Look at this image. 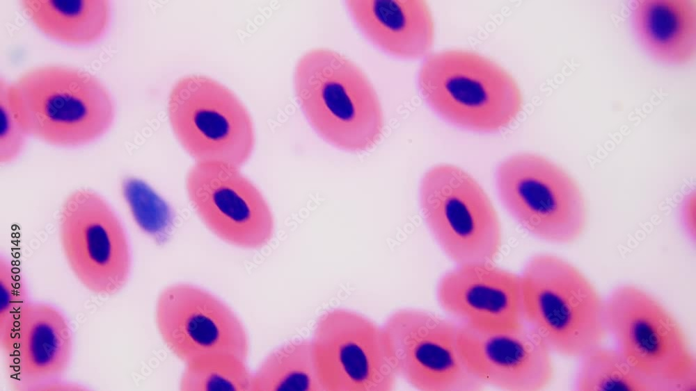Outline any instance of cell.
<instances>
[{
    "mask_svg": "<svg viewBox=\"0 0 696 391\" xmlns=\"http://www.w3.org/2000/svg\"><path fill=\"white\" fill-rule=\"evenodd\" d=\"M13 111L28 136L74 148L103 136L115 119L108 89L90 72L65 65L32 68L9 83Z\"/></svg>",
    "mask_w": 696,
    "mask_h": 391,
    "instance_id": "6da1fadb",
    "label": "cell"
},
{
    "mask_svg": "<svg viewBox=\"0 0 696 391\" xmlns=\"http://www.w3.org/2000/svg\"><path fill=\"white\" fill-rule=\"evenodd\" d=\"M297 101L313 128L340 149L362 152L381 139L384 119L370 80L338 51L311 49L298 60L294 74Z\"/></svg>",
    "mask_w": 696,
    "mask_h": 391,
    "instance_id": "7a4b0ae2",
    "label": "cell"
},
{
    "mask_svg": "<svg viewBox=\"0 0 696 391\" xmlns=\"http://www.w3.org/2000/svg\"><path fill=\"white\" fill-rule=\"evenodd\" d=\"M524 322L551 352L582 358L603 345L609 333L606 301L576 266L539 253L521 274Z\"/></svg>",
    "mask_w": 696,
    "mask_h": 391,
    "instance_id": "3957f363",
    "label": "cell"
},
{
    "mask_svg": "<svg viewBox=\"0 0 696 391\" xmlns=\"http://www.w3.org/2000/svg\"><path fill=\"white\" fill-rule=\"evenodd\" d=\"M418 84L422 97L439 115L473 131L503 130L523 107L514 77L491 59L470 51L431 54L420 67Z\"/></svg>",
    "mask_w": 696,
    "mask_h": 391,
    "instance_id": "277c9868",
    "label": "cell"
},
{
    "mask_svg": "<svg viewBox=\"0 0 696 391\" xmlns=\"http://www.w3.org/2000/svg\"><path fill=\"white\" fill-rule=\"evenodd\" d=\"M609 333L652 390H695L696 364L686 335L653 295L633 285L616 288L606 301Z\"/></svg>",
    "mask_w": 696,
    "mask_h": 391,
    "instance_id": "5b68a950",
    "label": "cell"
},
{
    "mask_svg": "<svg viewBox=\"0 0 696 391\" xmlns=\"http://www.w3.org/2000/svg\"><path fill=\"white\" fill-rule=\"evenodd\" d=\"M421 210L445 254L458 265L493 263L502 246V230L489 197L468 172L440 164L424 174Z\"/></svg>",
    "mask_w": 696,
    "mask_h": 391,
    "instance_id": "8992f818",
    "label": "cell"
},
{
    "mask_svg": "<svg viewBox=\"0 0 696 391\" xmlns=\"http://www.w3.org/2000/svg\"><path fill=\"white\" fill-rule=\"evenodd\" d=\"M171 126L196 162H221L241 167L255 146L252 119L228 88L203 75L182 77L168 101Z\"/></svg>",
    "mask_w": 696,
    "mask_h": 391,
    "instance_id": "52a82bcc",
    "label": "cell"
},
{
    "mask_svg": "<svg viewBox=\"0 0 696 391\" xmlns=\"http://www.w3.org/2000/svg\"><path fill=\"white\" fill-rule=\"evenodd\" d=\"M58 237L65 262L77 280L95 294L111 296L127 283L132 254L120 217L98 192L79 188L62 201Z\"/></svg>",
    "mask_w": 696,
    "mask_h": 391,
    "instance_id": "ba28073f",
    "label": "cell"
},
{
    "mask_svg": "<svg viewBox=\"0 0 696 391\" xmlns=\"http://www.w3.org/2000/svg\"><path fill=\"white\" fill-rule=\"evenodd\" d=\"M496 184L505 208L535 237L564 244L583 233L587 210L582 190L552 160L531 153L514 155L500 165Z\"/></svg>",
    "mask_w": 696,
    "mask_h": 391,
    "instance_id": "9c48e42d",
    "label": "cell"
},
{
    "mask_svg": "<svg viewBox=\"0 0 696 391\" xmlns=\"http://www.w3.org/2000/svg\"><path fill=\"white\" fill-rule=\"evenodd\" d=\"M323 391H390L397 374L382 326L334 308L317 320L311 339Z\"/></svg>",
    "mask_w": 696,
    "mask_h": 391,
    "instance_id": "30bf717a",
    "label": "cell"
},
{
    "mask_svg": "<svg viewBox=\"0 0 696 391\" xmlns=\"http://www.w3.org/2000/svg\"><path fill=\"white\" fill-rule=\"evenodd\" d=\"M397 376L421 391H475L484 384L460 351L458 322L414 308L400 309L383 325Z\"/></svg>",
    "mask_w": 696,
    "mask_h": 391,
    "instance_id": "8fae6325",
    "label": "cell"
},
{
    "mask_svg": "<svg viewBox=\"0 0 696 391\" xmlns=\"http://www.w3.org/2000/svg\"><path fill=\"white\" fill-rule=\"evenodd\" d=\"M185 189L200 219L222 241L253 250L271 240L275 227L270 206L241 167L196 162L187 173Z\"/></svg>",
    "mask_w": 696,
    "mask_h": 391,
    "instance_id": "7c38bea8",
    "label": "cell"
},
{
    "mask_svg": "<svg viewBox=\"0 0 696 391\" xmlns=\"http://www.w3.org/2000/svg\"><path fill=\"white\" fill-rule=\"evenodd\" d=\"M158 333L169 351L184 364L217 353L247 360V331L237 314L210 292L178 283L164 288L155 307Z\"/></svg>",
    "mask_w": 696,
    "mask_h": 391,
    "instance_id": "4fadbf2b",
    "label": "cell"
},
{
    "mask_svg": "<svg viewBox=\"0 0 696 391\" xmlns=\"http://www.w3.org/2000/svg\"><path fill=\"white\" fill-rule=\"evenodd\" d=\"M458 342L468 367L484 385L503 390L536 391L553 378L552 352L525 323L499 331L459 324Z\"/></svg>",
    "mask_w": 696,
    "mask_h": 391,
    "instance_id": "5bb4252c",
    "label": "cell"
},
{
    "mask_svg": "<svg viewBox=\"0 0 696 391\" xmlns=\"http://www.w3.org/2000/svg\"><path fill=\"white\" fill-rule=\"evenodd\" d=\"M438 301L463 326L499 331L523 324L521 275L492 263L458 265L437 285Z\"/></svg>",
    "mask_w": 696,
    "mask_h": 391,
    "instance_id": "9a60e30c",
    "label": "cell"
},
{
    "mask_svg": "<svg viewBox=\"0 0 696 391\" xmlns=\"http://www.w3.org/2000/svg\"><path fill=\"white\" fill-rule=\"evenodd\" d=\"M8 372L24 389L56 381L67 370L72 338L68 322L53 306L28 302L10 327L0 335Z\"/></svg>",
    "mask_w": 696,
    "mask_h": 391,
    "instance_id": "2e32d148",
    "label": "cell"
},
{
    "mask_svg": "<svg viewBox=\"0 0 696 391\" xmlns=\"http://www.w3.org/2000/svg\"><path fill=\"white\" fill-rule=\"evenodd\" d=\"M349 13L365 37L387 53L418 59L433 45L434 24L424 1H348Z\"/></svg>",
    "mask_w": 696,
    "mask_h": 391,
    "instance_id": "e0dca14e",
    "label": "cell"
},
{
    "mask_svg": "<svg viewBox=\"0 0 696 391\" xmlns=\"http://www.w3.org/2000/svg\"><path fill=\"white\" fill-rule=\"evenodd\" d=\"M632 17L639 40L655 58L682 65L695 58V1H635Z\"/></svg>",
    "mask_w": 696,
    "mask_h": 391,
    "instance_id": "ac0fdd59",
    "label": "cell"
},
{
    "mask_svg": "<svg viewBox=\"0 0 696 391\" xmlns=\"http://www.w3.org/2000/svg\"><path fill=\"white\" fill-rule=\"evenodd\" d=\"M20 6L40 31L73 45L96 42L111 20L110 2L106 0H25Z\"/></svg>",
    "mask_w": 696,
    "mask_h": 391,
    "instance_id": "d6986e66",
    "label": "cell"
},
{
    "mask_svg": "<svg viewBox=\"0 0 696 391\" xmlns=\"http://www.w3.org/2000/svg\"><path fill=\"white\" fill-rule=\"evenodd\" d=\"M323 391L311 340L290 341L271 351L253 374L252 391Z\"/></svg>",
    "mask_w": 696,
    "mask_h": 391,
    "instance_id": "ffe728a7",
    "label": "cell"
},
{
    "mask_svg": "<svg viewBox=\"0 0 696 391\" xmlns=\"http://www.w3.org/2000/svg\"><path fill=\"white\" fill-rule=\"evenodd\" d=\"M253 374L246 360L232 353L208 354L185 363L182 391H252Z\"/></svg>",
    "mask_w": 696,
    "mask_h": 391,
    "instance_id": "44dd1931",
    "label": "cell"
},
{
    "mask_svg": "<svg viewBox=\"0 0 696 391\" xmlns=\"http://www.w3.org/2000/svg\"><path fill=\"white\" fill-rule=\"evenodd\" d=\"M576 380L580 391H651L619 349L595 348L582 358Z\"/></svg>",
    "mask_w": 696,
    "mask_h": 391,
    "instance_id": "7402d4cb",
    "label": "cell"
},
{
    "mask_svg": "<svg viewBox=\"0 0 696 391\" xmlns=\"http://www.w3.org/2000/svg\"><path fill=\"white\" fill-rule=\"evenodd\" d=\"M120 197L133 222L157 242L164 240L168 226V212L161 197L145 181L124 176L120 181Z\"/></svg>",
    "mask_w": 696,
    "mask_h": 391,
    "instance_id": "603a6c76",
    "label": "cell"
},
{
    "mask_svg": "<svg viewBox=\"0 0 696 391\" xmlns=\"http://www.w3.org/2000/svg\"><path fill=\"white\" fill-rule=\"evenodd\" d=\"M21 274L3 256L0 257V335L8 330L29 302Z\"/></svg>",
    "mask_w": 696,
    "mask_h": 391,
    "instance_id": "cb8c5ba5",
    "label": "cell"
},
{
    "mask_svg": "<svg viewBox=\"0 0 696 391\" xmlns=\"http://www.w3.org/2000/svg\"><path fill=\"white\" fill-rule=\"evenodd\" d=\"M27 134L16 118L9 99V83L0 81V163L15 161L24 150Z\"/></svg>",
    "mask_w": 696,
    "mask_h": 391,
    "instance_id": "d4e9b609",
    "label": "cell"
},
{
    "mask_svg": "<svg viewBox=\"0 0 696 391\" xmlns=\"http://www.w3.org/2000/svg\"><path fill=\"white\" fill-rule=\"evenodd\" d=\"M683 225L688 234L695 239V197L690 194L683 201L681 208Z\"/></svg>",
    "mask_w": 696,
    "mask_h": 391,
    "instance_id": "484cf974",
    "label": "cell"
}]
</instances>
